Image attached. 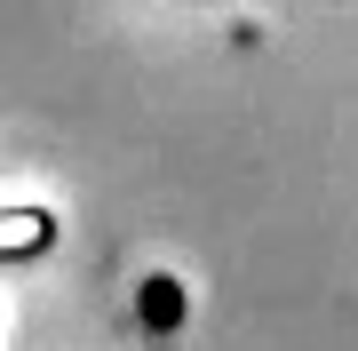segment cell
Listing matches in <instances>:
<instances>
[{
    "label": "cell",
    "mask_w": 358,
    "mask_h": 351,
    "mask_svg": "<svg viewBox=\"0 0 358 351\" xmlns=\"http://www.w3.org/2000/svg\"><path fill=\"white\" fill-rule=\"evenodd\" d=\"M143 319L152 327H183V287L176 280H143Z\"/></svg>",
    "instance_id": "obj_2"
},
{
    "label": "cell",
    "mask_w": 358,
    "mask_h": 351,
    "mask_svg": "<svg viewBox=\"0 0 358 351\" xmlns=\"http://www.w3.org/2000/svg\"><path fill=\"white\" fill-rule=\"evenodd\" d=\"M32 247H48V216H40V208H16V200H8V208H0V256L24 263Z\"/></svg>",
    "instance_id": "obj_1"
}]
</instances>
